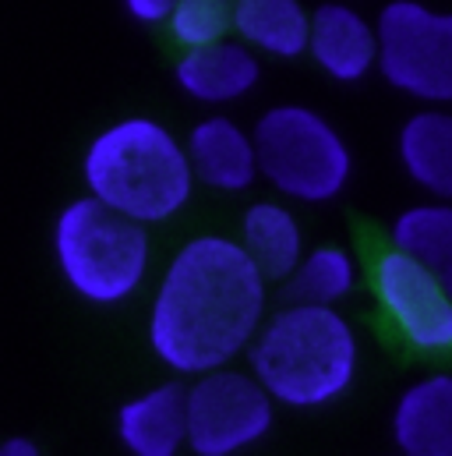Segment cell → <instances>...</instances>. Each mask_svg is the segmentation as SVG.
<instances>
[{
    "mask_svg": "<svg viewBox=\"0 0 452 456\" xmlns=\"http://www.w3.org/2000/svg\"><path fill=\"white\" fill-rule=\"evenodd\" d=\"M378 71L410 100L452 103V11L389 0L378 11Z\"/></svg>",
    "mask_w": 452,
    "mask_h": 456,
    "instance_id": "6",
    "label": "cell"
},
{
    "mask_svg": "<svg viewBox=\"0 0 452 456\" xmlns=\"http://www.w3.org/2000/svg\"><path fill=\"white\" fill-rule=\"evenodd\" d=\"M400 163L407 177L435 195L452 199V114L449 110H417L403 120L396 138Z\"/></svg>",
    "mask_w": 452,
    "mask_h": 456,
    "instance_id": "14",
    "label": "cell"
},
{
    "mask_svg": "<svg viewBox=\"0 0 452 456\" xmlns=\"http://www.w3.org/2000/svg\"><path fill=\"white\" fill-rule=\"evenodd\" d=\"M233 32L258 53L294 61L308 53L311 11L301 0H237Z\"/></svg>",
    "mask_w": 452,
    "mask_h": 456,
    "instance_id": "16",
    "label": "cell"
},
{
    "mask_svg": "<svg viewBox=\"0 0 452 456\" xmlns=\"http://www.w3.org/2000/svg\"><path fill=\"white\" fill-rule=\"evenodd\" d=\"M0 456H39V443L28 436H11L0 443Z\"/></svg>",
    "mask_w": 452,
    "mask_h": 456,
    "instance_id": "21",
    "label": "cell"
},
{
    "mask_svg": "<svg viewBox=\"0 0 452 456\" xmlns=\"http://www.w3.org/2000/svg\"><path fill=\"white\" fill-rule=\"evenodd\" d=\"M85 191L110 209L159 227L188 209L195 170L188 145L156 117H120L103 127L82 156Z\"/></svg>",
    "mask_w": 452,
    "mask_h": 456,
    "instance_id": "3",
    "label": "cell"
},
{
    "mask_svg": "<svg viewBox=\"0 0 452 456\" xmlns=\"http://www.w3.org/2000/svg\"><path fill=\"white\" fill-rule=\"evenodd\" d=\"M117 439L134 456H177L188 446V389L163 382L120 403Z\"/></svg>",
    "mask_w": 452,
    "mask_h": 456,
    "instance_id": "13",
    "label": "cell"
},
{
    "mask_svg": "<svg viewBox=\"0 0 452 456\" xmlns=\"http://www.w3.org/2000/svg\"><path fill=\"white\" fill-rule=\"evenodd\" d=\"M233 4L237 0H181L166 18V28L184 50L209 46L233 32Z\"/></svg>",
    "mask_w": 452,
    "mask_h": 456,
    "instance_id": "19",
    "label": "cell"
},
{
    "mask_svg": "<svg viewBox=\"0 0 452 456\" xmlns=\"http://www.w3.org/2000/svg\"><path fill=\"white\" fill-rule=\"evenodd\" d=\"M269 312V280L240 240L198 233L166 262L152 312L149 346L177 375L233 364L254 343Z\"/></svg>",
    "mask_w": 452,
    "mask_h": 456,
    "instance_id": "1",
    "label": "cell"
},
{
    "mask_svg": "<svg viewBox=\"0 0 452 456\" xmlns=\"http://www.w3.org/2000/svg\"><path fill=\"white\" fill-rule=\"evenodd\" d=\"M247 361L279 407L322 411L353 389L360 337L336 305L294 301L265 315Z\"/></svg>",
    "mask_w": 452,
    "mask_h": 456,
    "instance_id": "2",
    "label": "cell"
},
{
    "mask_svg": "<svg viewBox=\"0 0 452 456\" xmlns=\"http://www.w3.org/2000/svg\"><path fill=\"white\" fill-rule=\"evenodd\" d=\"M382 319L414 354H452V290L417 258L385 248L371 265Z\"/></svg>",
    "mask_w": 452,
    "mask_h": 456,
    "instance_id": "8",
    "label": "cell"
},
{
    "mask_svg": "<svg viewBox=\"0 0 452 456\" xmlns=\"http://www.w3.org/2000/svg\"><path fill=\"white\" fill-rule=\"evenodd\" d=\"M181 0H124V11L141 25H166Z\"/></svg>",
    "mask_w": 452,
    "mask_h": 456,
    "instance_id": "20",
    "label": "cell"
},
{
    "mask_svg": "<svg viewBox=\"0 0 452 456\" xmlns=\"http://www.w3.org/2000/svg\"><path fill=\"white\" fill-rule=\"evenodd\" d=\"M276 425V400L254 371L213 368L188 386V450L233 456L258 446Z\"/></svg>",
    "mask_w": 452,
    "mask_h": 456,
    "instance_id": "7",
    "label": "cell"
},
{
    "mask_svg": "<svg viewBox=\"0 0 452 456\" xmlns=\"http://www.w3.org/2000/svg\"><path fill=\"white\" fill-rule=\"evenodd\" d=\"M177 86L184 96L206 107H226L254 93L262 78L258 50H251L244 39H216L209 46H191L174 68Z\"/></svg>",
    "mask_w": 452,
    "mask_h": 456,
    "instance_id": "10",
    "label": "cell"
},
{
    "mask_svg": "<svg viewBox=\"0 0 452 456\" xmlns=\"http://www.w3.org/2000/svg\"><path fill=\"white\" fill-rule=\"evenodd\" d=\"M53 258L64 283L96 308L131 301L152 269L149 227L96 195L68 202L53 224Z\"/></svg>",
    "mask_w": 452,
    "mask_h": 456,
    "instance_id": "4",
    "label": "cell"
},
{
    "mask_svg": "<svg viewBox=\"0 0 452 456\" xmlns=\"http://www.w3.org/2000/svg\"><path fill=\"white\" fill-rule=\"evenodd\" d=\"M184 145L191 156L195 181L213 191L237 195V191H247L254 177H262L254 131H244L233 117H202L184 138Z\"/></svg>",
    "mask_w": 452,
    "mask_h": 456,
    "instance_id": "11",
    "label": "cell"
},
{
    "mask_svg": "<svg viewBox=\"0 0 452 456\" xmlns=\"http://www.w3.org/2000/svg\"><path fill=\"white\" fill-rule=\"evenodd\" d=\"M389 244L417 258L452 290V199H435L403 209L392 220Z\"/></svg>",
    "mask_w": 452,
    "mask_h": 456,
    "instance_id": "17",
    "label": "cell"
},
{
    "mask_svg": "<svg viewBox=\"0 0 452 456\" xmlns=\"http://www.w3.org/2000/svg\"><path fill=\"white\" fill-rule=\"evenodd\" d=\"M392 443L407 456H452V371H428L396 396Z\"/></svg>",
    "mask_w": 452,
    "mask_h": 456,
    "instance_id": "12",
    "label": "cell"
},
{
    "mask_svg": "<svg viewBox=\"0 0 452 456\" xmlns=\"http://www.w3.org/2000/svg\"><path fill=\"white\" fill-rule=\"evenodd\" d=\"M262 177L294 202H333L353 177V152L333 120L301 107L279 103L254 124Z\"/></svg>",
    "mask_w": 452,
    "mask_h": 456,
    "instance_id": "5",
    "label": "cell"
},
{
    "mask_svg": "<svg viewBox=\"0 0 452 456\" xmlns=\"http://www.w3.org/2000/svg\"><path fill=\"white\" fill-rule=\"evenodd\" d=\"M251 262L265 273V280H290L297 262L304 258V230L294 209L283 202H254L240 216V237Z\"/></svg>",
    "mask_w": 452,
    "mask_h": 456,
    "instance_id": "15",
    "label": "cell"
},
{
    "mask_svg": "<svg viewBox=\"0 0 452 456\" xmlns=\"http://www.w3.org/2000/svg\"><path fill=\"white\" fill-rule=\"evenodd\" d=\"M360 280L357 255L343 244H319L308 248L297 269L290 273V297L311 305H339L353 294Z\"/></svg>",
    "mask_w": 452,
    "mask_h": 456,
    "instance_id": "18",
    "label": "cell"
},
{
    "mask_svg": "<svg viewBox=\"0 0 452 456\" xmlns=\"http://www.w3.org/2000/svg\"><path fill=\"white\" fill-rule=\"evenodd\" d=\"M308 57L333 82H360L378 68V25L357 7L329 0L311 11Z\"/></svg>",
    "mask_w": 452,
    "mask_h": 456,
    "instance_id": "9",
    "label": "cell"
}]
</instances>
